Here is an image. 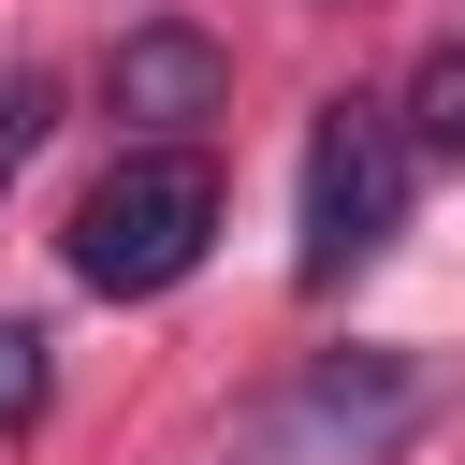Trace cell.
Segmentation results:
<instances>
[{"label": "cell", "mask_w": 465, "mask_h": 465, "mask_svg": "<svg viewBox=\"0 0 465 465\" xmlns=\"http://www.w3.org/2000/svg\"><path fill=\"white\" fill-rule=\"evenodd\" d=\"M218 247V160L203 145H116V174L73 203V276L102 305H160L189 291Z\"/></svg>", "instance_id": "2"}, {"label": "cell", "mask_w": 465, "mask_h": 465, "mask_svg": "<svg viewBox=\"0 0 465 465\" xmlns=\"http://www.w3.org/2000/svg\"><path fill=\"white\" fill-rule=\"evenodd\" d=\"M44 116H58V87H44L29 58H15V73H0V189H15L29 160H44Z\"/></svg>", "instance_id": "6"}, {"label": "cell", "mask_w": 465, "mask_h": 465, "mask_svg": "<svg viewBox=\"0 0 465 465\" xmlns=\"http://www.w3.org/2000/svg\"><path fill=\"white\" fill-rule=\"evenodd\" d=\"M407 174H421V145H407V116L392 102H320V131H305V189H291V276L305 291H349L392 232H407Z\"/></svg>", "instance_id": "3"}, {"label": "cell", "mask_w": 465, "mask_h": 465, "mask_svg": "<svg viewBox=\"0 0 465 465\" xmlns=\"http://www.w3.org/2000/svg\"><path fill=\"white\" fill-rule=\"evenodd\" d=\"M392 116H407V145H421V160H465V44H436V58L407 73V102H392Z\"/></svg>", "instance_id": "5"}, {"label": "cell", "mask_w": 465, "mask_h": 465, "mask_svg": "<svg viewBox=\"0 0 465 465\" xmlns=\"http://www.w3.org/2000/svg\"><path fill=\"white\" fill-rule=\"evenodd\" d=\"M15 421H44V334L29 320H0V436Z\"/></svg>", "instance_id": "7"}, {"label": "cell", "mask_w": 465, "mask_h": 465, "mask_svg": "<svg viewBox=\"0 0 465 465\" xmlns=\"http://www.w3.org/2000/svg\"><path fill=\"white\" fill-rule=\"evenodd\" d=\"M102 102L116 116H218L232 102V44H203V29H174V15H145V29H116V58H102Z\"/></svg>", "instance_id": "4"}, {"label": "cell", "mask_w": 465, "mask_h": 465, "mask_svg": "<svg viewBox=\"0 0 465 465\" xmlns=\"http://www.w3.org/2000/svg\"><path fill=\"white\" fill-rule=\"evenodd\" d=\"M421 407H436V363L421 349H320V363H291L218 436V465H392L421 436Z\"/></svg>", "instance_id": "1"}]
</instances>
